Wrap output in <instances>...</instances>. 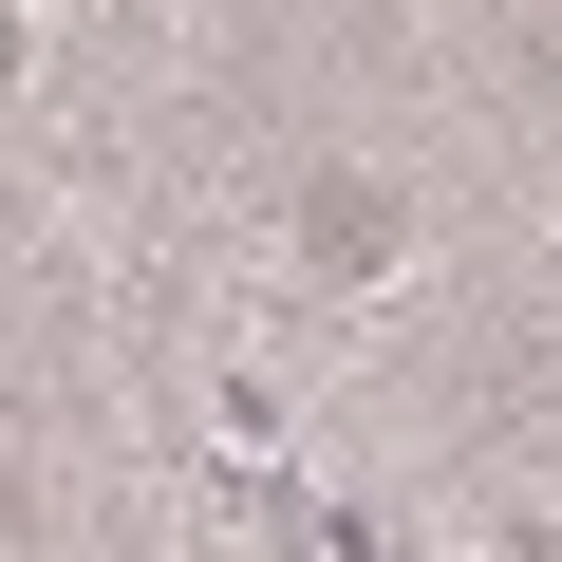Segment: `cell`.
<instances>
[{
    "instance_id": "obj_2",
    "label": "cell",
    "mask_w": 562,
    "mask_h": 562,
    "mask_svg": "<svg viewBox=\"0 0 562 562\" xmlns=\"http://www.w3.org/2000/svg\"><path fill=\"white\" fill-rule=\"evenodd\" d=\"M0 76H20V0H0Z\"/></svg>"
},
{
    "instance_id": "obj_1",
    "label": "cell",
    "mask_w": 562,
    "mask_h": 562,
    "mask_svg": "<svg viewBox=\"0 0 562 562\" xmlns=\"http://www.w3.org/2000/svg\"><path fill=\"white\" fill-rule=\"evenodd\" d=\"M394 262H413V206H394V188H357V169H319V188H301V281L375 301Z\"/></svg>"
}]
</instances>
